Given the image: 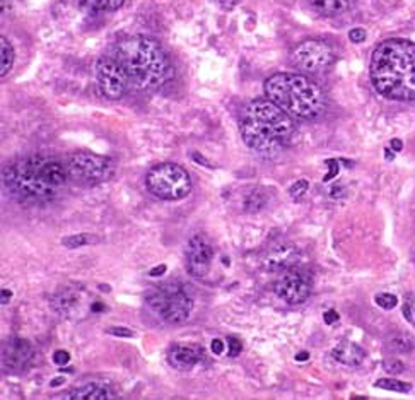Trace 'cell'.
Returning <instances> with one entry per match:
<instances>
[{
	"label": "cell",
	"mask_w": 415,
	"mask_h": 400,
	"mask_svg": "<svg viewBox=\"0 0 415 400\" xmlns=\"http://www.w3.org/2000/svg\"><path fill=\"white\" fill-rule=\"evenodd\" d=\"M308 186H309L308 180H300V181H296V184H294V185L289 188V195L293 197L294 200H300L301 197L304 195L306 192H308Z\"/></svg>",
	"instance_id": "27"
},
{
	"label": "cell",
	"mask_w": 415,
	"mask_h": 400,
	"mask_svg": "<svg viewBox=\"0 0 415 400\" xmlns=\"http://www.w3.org/2000/svg\"><path fill=\"white\" fill-rule=\"evenodd\" d=\"M309 359V352L302 351V352H297L296 354V361H308Z\"/></svg>",
	"instance_id": "40"
},
{
	"label": "cell",
	"mask_w": 415,
	"mask_h": 400,
	"mask_svg": "<svg viewBox=\"0 0 415 400\" xmlns=\"http://www.w3.org/2000/svg\"><path fill=\"white\" fill-rule=\"evenodd\" d=\"M211 349L216 356H223L226 352V343L223 339H214L211 344Z\"/></svg>",
	"instance_id": "34"
},
{
	"label": "cell",
	"mask_w": 415,
	"mask_h": 400,
	"mask_svg": "<svg viewBox=\"0 0 415 400\" xmlns=\"http://www.w3.org/2000/svg\"><path fill=\"white\" fill-rule=\"evenodd\" d=\"M374 301H376V305L383 310H393L395 306L398 305V298L395 296V294H390V293L376 294Z\"/></svg>",
	"instance_id": "26"
},
{
	"label": "cell",
	"mask_w": 415,
	"mask_h": 400,
	"mask_svg": "<svg viewBox=\"0 0 415 400\" xmlns=\"http://www.w3.org/2000/svg\"><path fill=\"white\" fill-rule=\"evenodd\" d=\"M125 4V0H83V6L91 13H113Z\"/></svg>",
	"instance_id": "21"
},
{
	"label": "cell",
	"mask_w": 415,
	"mask_h": 400,
	"mask_svg": "<svg viewBox=\"0 0 415 400\" xmlns=\"http://www.w3.org/2000/svg\"><path fill=\"white\" fill-rule=\"evenodd\" d=\"M69 361H71V354L67 351H55V354H53V363L57 366H65V364H69Z\"/></svg>",
	"instance_id": "31"
},
{
	"label": "cell",
	"mask_w": 415,
	"mask_h": 400,
	"mask_svg": "<svg viewBox=\"0 0 415 400\" xmlns=\"http://www.w3.org/2000/svg\"><path fill=\"white\" fill-rule=\"evenodd\" d=\"M67 172L77 184L96 185L106 181L113 174L115 163L94 153H76L69 158Z\"/></svg>",
	"instance_id": "8"
},
{
	"label": "cell",
	"mask_w": 415,
	"mask_h": 400,
	"mask_svg": "<svg viewBox=\"0 0 415 400\" xmlns=\"http://www.w3.org/2000/svg\"><path fill=\"white\" fill-rule=\"evenodd\" d=\"M402 147H403L402 141H398V139H393V141H391V151L398 153V151H402Z\"/></svg>",
	"instance_id": "39"
},
{
	"label": "cell",
	"mask_w": 415,
	"mask_h": 400,
	"mask_svg": "<svg viewBox=\"0 0 415 400\" xmlns=\"http://www.w3.org/2000/svg\"><path fill=\"white\" fill-rule=\"evenodd\" d=\"M0 48H2V64H0V76L6 77L7 74L10 72V69H13L15 53H14L13 45L9 43V40H7L6 36L0 38Z\"/></svg>",
	"instance_id": "22"
},
{
	"label": "cell",
	"mask_w": 415,
	"mask_h": 400,
	"mask_svg": "<svg viewBox=\"0 0 415 400\" xmlns=\"http://www.w3.org/2000/svg\"><path fill=\"white\" fill-rule=\"evenodd\" d=\"M243 116L251 120L253 123H257L260 129L265 130L269 135H272L279 142L289 141L293 137L294 130H296L293 116L286 113L281 106H277L269 98L251 101L244 108Z\"/></svg>",
	"instance_id": "7"
},
{
	"label": "cell",
	"mask_w": 415,
	"mask_h": 400,
	"mask_svg": "<svg viewBox=\"0 0 415 400\" xmlns=\"http://www.w3.org/2000/svg\"><path fill=\"white\" fill-rule=\"evenodd\" d=\"M226 343H227V356L236 357V356L241 354L243 345H241V343H239L238 339H234V337H230V339H227Z\"/></svg>",
	"instance_id": "29"
},
{
	"label": "cell",
	"mask_w": 415,
	"mask_h": 400,
	"mask_svg": "<svg viewBox=\"0 0 415 400\" xmlns=\"http://www.w3.org/2000/svg\"><path fill=\"white\" fill-rule=\"evenodd\" d=\"M372 88L391 101H415V43L390 38L374 48L370 62Z\"/></svg>",
	"instance_id": "1"
},
{
	"label": "cell",
	"mask_w": 415,
	"mask_h": 400,
	"mask_svg": "<svg viewBox=\"0 0 415 400\" xmlns=\"http://www.w3.org/2000/svg\"><path fill=\"white\" fill-rule=\"evenodd\" d=\"M96 242H98V238H96V236L87 235V233H77V235L67 236V238L62 240V244L67 248H80V247H86V244H91Z\"/></svg>",
	"instance_id": "23"
},
{
	"label": "cell",
	"mask_w": 415,
	"mask_h": 400,
	"mask_svg": "<svg viewBox=\"0 0 415 400\" xmlns=\"http://www.w3.org/2000/svg\"><path fill=\"white\" fill-rule=\"evenodd\" d=\"M169 364L180 371H188L202 359V349L197 345H174L169 351Z\"/></svg>",
	"instance_id": "19"
},
{
	"label": "cell",
	"mask_w": 415,
	"mask_h": 400,
	"mask_svg": "<svg viewBox=\"0 0 415 400\" xmlns=\"http://www.w3.org/2000/svg\"><path fill=\"white\" fill-rule=\"evenodd\" d=\"M391 347H393L395 351L407 352L412 349V340L407 339V337H397V339L391 340Z\"/></svg>",
	"instance_id": "28"
},
{
	"label": "cell",
	"mask_w": 415,
	"mask_h": 400,
	"mask_svg": "<svg viewBox=\"0 0 415 400\" xmlns=\"http://www.w3.org/2000/svg\"><path fill=\"white\" fill-rule=\"evenodd\" d=\"M349 38H351V41H354V43H360V41L366 40V31L363 28H354L349 33Z\"/></svg>",
	"instance_id": "32"
},
{
	"label": "cell",
	"mask_w": 415,
	"mask_h": 400,
	"mask_svg": "<svg viewBox=\"0 0 415 400\" xmlns=\"http://www.w3.org/2000/svg\"><path fill=\"white\" fill-rule=\"evenodd\" d=\"M214 247L205 235H195L186 244V270L192 277L204 279L211 272Z\"/></svg>",
	"instance_id": "13"
},
{
	"label": "cell",
	"mask_w": 415,
	"mask_h": 400,
	"mask_svg": "<svg viewBox=\"0 0 415 400\" xmlns=\"http://www.w3.org/2000/svg\"><path fill=\"white\" fill-rule=\"evenodd\" d=\"M64 399L69 400H110L113 399V392L104 382L99 380H91L84 382L83 385L76 387L69 392Z\"/></svg>",
	"instance_id": "17"
},
{
	"label": "cell",
	"mask_w": 415,
	"mask_h": 400,
	"mask_svg": "<svg viewBox=\"0 0 415 400\" xmlns=\"http://www.w3.org/2000/svg\"><path fill=\"white\" fill-rule=\"evenodd\" d=\"M332 357L337 363L344 364V366H360L363 361L366 359V351L360 345L351 340H340L335 347L332 349Z\"/></svg>",
	"instance_id": "18"
},
{
	"label": "cell",
	"mask_w": 415,
	"mask_h": 400,
	"mask_svg": "<svg viewBox=\"0 0 415 400\" xmlns=\"http://www.w3.org/2000/svg\"><path fill=\"white\" fill-rule=\"evenodd\" d=\"M385 370L391 375H398V373L405 371V366L400 359H388L385 361Z\"/></svg>",
	"instance_id": "30"
},
{
	"label": "cell",
	"mask_w": 415,
	"mask_h": 400,
	"mask_svg": "<svg viewBox=\"0 0 415 400\" xmlns=\"http://www.w3.org/2000/svg\"><path fill=\"white\" fill-rule=\"evenodd\" d=\"M62 382H65V378H55V380H52V383H50V385L52 387H58V385H62Z\"/></svg>",
	"instance_id": "41"
},
{
	"label": "cell",
	"mask_w": 415,
	"mask_h": 400,
	"mask_svg": "<svg viewBox=\"0 0 415 400\" xmlns=\"http://www.w3.org/2000/svg\"><path fill=\"white\" fill-rule=\"evenodd\" d=\"M113 57L125 69L132 86L141 91L162 86L169 76L168 57L153 38H127L115 46Z\"/></svg>",
	"instance_id": "3"
},
{
	"label": "cell",
	"mask_w": 415,
	"mask_h": 400,
	"mask_svg": "<svg viewBox=\"0 0 415 400\" xmlns=\"http://www.w3.org/2000/svg\"><path fill=\"white\" fill-rule=\"evenodd\" d=\"M263 205H265V199L262 197V192H251L244 200V209L248 212H257L263 209Z\"/></svg>",
	"instance_id": "25"
},
{
	"label": "cell",
	"mask_w": 415,
	"mask_h": 400,
	"mask_svg": "<svg viewBox=\"0 0 415 400\" xmlns=\"http://www.w3.org/2000/svg\"><path fill=\"white\" fill-rule=\"evenodd\" d=\"M33 357V345L24 339H9L2 345V364L7 371H24L31 364Z\"/></svg>",
	"instance_id": "15"
},
{
	"label": "cell",
	"mask_w": 415,
	"mask_h": 400,
	"mask_svg": "<svg viewBox=\"0 0 415 400\" xmlns=\"http://www.w3.org/2000/svg\"><path fill=\"white\" fill-rule=\"evenodd\" d=\"M309 7L321 15H340L356 6V0H308Z\"/></svg>",
	"instance_id": "20"
},
{
	"label": "cell",
	"mask_w": 415,
	"mask_h": 400,
	"mask_svg": "<svg viewBox=\"0 0 415 400\" xmlns=\"http://www.w3.org/2000/svg\"><path fill=\"white\" fill-rule=\"evenodd\" d=\"M328 166H330V168H332V170H330V173L327 174V177H325V181L332 180V177H335L337 172H339V166H337V163H335V161H330V163H328Z\"/></svg>",
	"instance_id": "36"
},
{
	"label": "cell",
	"mask_w": 415,
	"mask_h": 400,
	"mask_svg": "<svg viewBox=\"0 0 415 400\" xmlns=\"http://www.w3.org/2000/svg\"><path fill=\"white\" fill-rule=\"evenodd\" d=\"M50 303L60 317L67 320H83L89 313H94L96 301H92L91 294L84 287L72 286L58 291Z\"/></svg>",
	"instance_id": "10"
},
{
	"label": "cell",
	"mask_w": 415,
	"mask_h": 400,
	"mask_svg": "<svg viewBox=\"0 0 415 400\" xmlns=\"http://www.w3.org/2000/svg\"><path fill=\"white\" fill-rule=\"evenodd\" d=\"M10 298H13V293H10L7 287H3V289H2V305H7Z\"/></svg>",
	"instance_id": "38"
},
{
	"label": "cell",
	"mask_w": 415,
	"mask_h": 400,
	"mask_svg": "<svg viewBox=\"0 0 415 400\" xmlns=\"http://www.w3.org/2000/svg\"><path fill=\"white\" fill-rule=\"evenodd\" d=\"M239 130H241V137L244 144H246L250 149L263 154V156H275V154L281 151L282 142H279L272 135H269L265 130L260 129L257 123L244 118V116L241 118V123H239Z\"/></svg>",
	"instance_id": "14"
},
{
	"label": "cell",
	"mask_w": 415,
	"mask_h": 400,
	"mask_svg": "<svg viewBox=\"0 0 415 400\" xmlns=\"http://www.w3.org/2000/svg\"><path fill=\"white\" fill-rule=\"evenodd\" d=\"M335 60L332 46L320 40H306L293 50V64L302 72L316 74L328 69Z\"/></svg>",
	"instance_id": "11"
},
{
	"label": "cell",
	"mask_w": 415,
	"mask_h": 400,
	"mask_svg": "<svg viewBox=\"0 0 415 400\" xmlns=\"http://www.w3.org/2000/svg\"><path fill=\"white\" fill-rule=\"evenodd\" d=\"M108 333H111L115 337H134V332L125 327H110L108 329Z\"/></svg>",
	"instance_id": "33"
},
{
	"label": "cell",
	"mask_w": 415,
	"mask_h": 400,
	"mask_svg": "<svg viewBox=\"0 0 415 400\" xmlns=\"http://www.w3.org/2000/svg\"><path fill=\"white\" fill-rule=\"evenodd\" d=\"M146 186L161 200H181L192 192V180L181 166L174 163H162L147 172Z\"/></svg>",
	"instance_id": "6"
},
{
	"label": "cell",
	"mask_w": 415,
	"mask_h": 400,
	"mask_svg": "<svg viewBox=\"0 0 415 400\" xmlns=\"http://www.w3.org/2000/svg\"><path fill=\"white\" fill-rule=\"evenodd\" d=\"M376 387L383 388V390L398 392V394H407V392H410V385H407V383L398 382V380H393V378L378 380V382H376Z\"/></svg>",
	"instance_id": "24"
},
{
	"label": "cell",
	"mask_w": 415,
	"mask_h": 400,
	"mask_svg": "<svg viewBox=\"0 0 415 400\" xmlns=\"http://www.w3.org/2000/svg\"><path fill=\"white\" fill-rule=\"evenodd\" d=\"M302 251L293 243L275 244L265 257V269L270 272H284L301 263Z\"/></svg>",
	"instance_id": "16"
},
{
	"label": "cell",
	"mask_w": 415,
	"mask_h": 400,
	"mask_svg": "<svg viewBox=\"0 0 415 400\" xmlns=\"http://www.w3.org/2000/svg\"><path fill=\"white\" fill-rule=\"evenodd\" d=\"M147 305L168 324H183L193 310V298L185 286L162 284L154 287L146 296Z\"/></svg>",
	"instance_id": "5"
},
{
	"label": "cell",
	"mask_w": 415,
	"mask_h": 400,
	"mask_svg": "<svg viewBox=\"0 0 415 400\" xmlns=\"http://www.w3.org/2000/svg\"><path fill=\"white\" fill-rule=\"evenodd\" d=\"M94 72L101 96H104L106 99H120L125 95L130 79L125 69L115 57L106 55L98 58Z\"/></svg>",
	"instance_id": "9"
},
{
	"label": "cell",
	"mask_w": 415,
	"mask_h": 400,
	"mask_svg": "<svg viewBox=\"0 0 415 400\" xmlns=\"http://www.w3.org/2000/svg\"><path fill=\"white\" fill-rule=\"evenodd\" d=\"M166 272V265H159V267H154L153 270L149 272L150 277H159V275H162Z\"/></svg>",
	"instance_id": "37"
},
{
	"label": "cell",
	"mask_w": 415,
	"mask_h": 400,
	"mask_svg": "<svg viewBox=\"0 0 415 400\" xmlns=\"http://www.w3.org/2000/svg\"><path fill=\"white\" fill-rule=\"evenodd\" d=\"M274 291L277 298L287 305H301L311 294V282L304 274L296 269L284 270L275 281Z\"/></svg>",
	"instance_id": "12"
},
{
	"label": "cell",
	"mask_w": 415,
	"mask_h": 400,
	"mask_svg": "<svg viewBox=\"0 0 415 400\" xmlns=\"http://www.w3.org/2000/svg\"><path fill=\"white\" fill-rule=\"evenodd\" d=\"M263 91L267 98L294 118L313 120L327 108V98L321 88L301 74H274L265 81Z\"/></svg>",
	"instance_id": "4"
},
{
	"label": "cell",
	"mask_w": 415,
	"mask_h": 400,
	"mask_svg": "<svg viewBox=\"0 0 415 400\" xmlns=\"http://www.w3.org/2000/svg\"><path fill=\"white\" fill-rule=\"evenodd\" d=\"M69 178L67 165L45 154L17 159L2 172L3 186L22 200L53 199L64 190Z\"/></svg>",
	"instance_id": "2"
},
{
	"label": "cell",
	"mask_w": 415,
	"mask_h": 400,
	"mask_svg": "<svg viewBox=\"0 0 415 400\" xmlns=\"http://www.w3.org/2000/svg\"><path fill=\"white\" fill-rule=\"evenodd\" d=\"M323 320L327 325L337 324V322H339V313H337L335 310H328V312L323 315Z\"/></svg>",
	"instance_id": "35"
}]
</instances>
